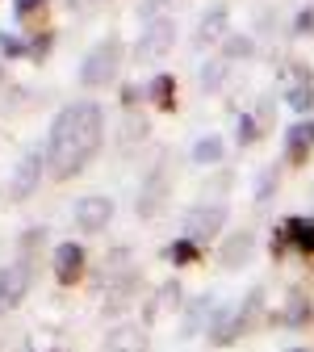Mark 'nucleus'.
Listing matches in <instances>:
<instances>
[{
  "label": "nucleus",
  "mask_w": 314,
  "mask_h": 352,
  "mask_svg": "<svg viewBox=\"0 0 314 352\" xmlns=\"http://www.w3.org/2000/svg\"><path fill=\"white\" fill-rule=\"evenodd\" d=\"M101 122L105 109L97 101H71L55 113L51 122V139H47V164L55 181H67L76 176L88 160L101 147Z\"/></svg>",
  "instance_id": "obj_1"
},
{
  "label": "nucleus",
  "mask_w": 314,
  "mask_h": 352,
  "mask_svg": "<svg viewBox=\"0 0 314 352\" xmlns=\"http://www.w3.org/2000/svg\"><path fill=\"white\" fill-rule=\"evenodd\" d=\"M285 143H289V160H302V155L314 147V118L293 122V126H289V135H285Z\"/></svg>",
  "instance_id": "obj_16"
},
{
  "label": "nucleus",
  "mask_w": 314,
  "mask_h": 352,
  "mask_svg": "<svg viewBox=\"0 0 314 352\" xmlns=\"http://www.w3.org/2000/svg\"><path fill=\"white\" fill-rule=\"evenodd\" d=\"M0 80H5V76H0Z\"/></svg>",
  "instance_id": "obj_36"
},
{
  "label": "nucleus",
  "mask_w": 314,
  "mask_h": 352,
  "mask_svg": "<svg viewBox=\"0 0 314 352\" xmlns=\"http://www.w3.org/2000/svg\"><path fill=\"white\" fill-rule=\"evenodd\" d=\"M147 93H151L155 105H172V97H176V80H172V76H155Z\"/></svg>",
  "instance_id": "obj_24"
},
{
  "label": "nucleus",
  "mask_w": 314,
  "mask_h": 352,
  "mask_svg": "<svg viewBox=\"0 0 314 352\" xmlns=\"http://www.w3.org/2000/svg\"><path fill=\"white\" fill-rule=\"evenodd\" d=\"M168 197V160H155V168L147 172V181L139 189V197H134V210H139V218H155L159 206Z\"/></svg>",
  "instance_id": "obj_6"
},
{
  "label": "nucleus",
  "mask_w": 314,
  "mask_h": 352,
  "mask_svg": "<svg viewBox=\"0 0 314 352\" xmlns=\"http://www.w3.org/2000/svg\"><path fill=\"white\" fill-rule=\"evenodd\" d=\"M222 151H227V147H222L218 135H201V139L193 143V160H197V164H218Z\"/></svg>",
  "instance_id": "obj_19"
},
{
  "label": "nucleus",
  "mask_w": 314,
  "mask_h": 352,
  "mask_svg": "<svg viewBox=\"0 0 314 352\" xmlns=\"http://www.w3.org/2000/svg\"><path fill=\"white\" fill-rule=\"evenodd\" d=\"M164 9H172V0H143V5H139V21L155 25V21H164Z\"/></svg>",
  "instance_id": "obj_26"
},
{
  "label": "nucleus",
  "mask_w": 314,
  "mask_h": 352,
  "mask_svg": "<svg viewBox=\"0 0 314 352\" xmlns=\"http://www.w3.org/2000/svg\"><path fill=\"white\" fill-rule=\"evenodd\" d=\"M139 273H126L122 281H113V289L105 294V315H122L126 311V306L134 302V294H139Z\"/></svg>",
  "instance_id": "obj_14"
},
{
  "label": "nucleus",
  "mask_w": 314,
  "mask_h": 352,
  "mask_svg": "<svg viewBox=\"0 0 314 352\" xmlns=\"http://www.w3.org/2000/svg\"><path fill=\"white\" fill-rule=\"evenodd\" d=\"M256 130H260V126H256V118H251V113H239V126H235V139H239V147H247V143L256 139Z\"/></svg>",
  "instance_id": "obj_30"
},
{
  "label": "nucleus",
  "mask_w": 314,
  "mask_h": 352,
  "mask_svg": "<svg viewBox=\"0 0 314 352\" xmlns=\"http://www.w3.org/2000/svg\"><path fill=\"white\" fill-rule=\"evenodd\" d=\"M227 21H231V13H227V5H214V9H205V17L197 21V47H205V42H214L222 30H227Z\"/></svg>",
  "instance_id": "obj_15"
},
{
  "label": "nucleus",
  "mask_w": 314,
  "mask_h": 352,
  "mask_svg": "<svg viewBox=\"0 0 314 352\" xmlns=\"http://www.w3.org/2000/svg\"><path fill=\"white\" fill-rule=\"evenodd\" d=\"M243 327H247V319H243L239 306H222V311L210 319V340H214V344H231Z\"/></svg>",
  "instance_id": "obj_11"
},
{
  "label": "nucleus",
  "mask_w": 314,
  "mask_h": 352,
  "mask_svg": "<svg viewBox=\"0 0 314 352\" xmlns=\"http://www.w3.org/2000/svg\"><path fill=\"white\" fill-rule=\"evenodd\" d=\"M80 273H84V248L80 243H59L55 248V281H63V285H71V281H80Z\"/></svg>",
  "instance_id": "obj_8"
},
{
  "label": "nucleus",
  "mask_w": 314,
  "mask_h": 352,
  "mask_svg": "<svg viewBox=\"0 0 314 352\" xmlns=\"http://www.w3.org/2000/svg\"><path fill=\"white\" fill-rule=\"evenodd\" d=\"M172 38H176V25H172V17H164V21H155V25L143 30L139 47H134V55H139V59H159V55L172 47Z\"/></svg>",
  "instance_id": "obj_7"
},
{
  "label": "nucleus",
  "mask_w": 314,
  "mask_h": 352,
  "mask_svg": "<svg viewBox=\"0 0 314 352\" xmlns=\"http://www.w3.org/2000/svg\"><path fill=\"white\" fill-rule=\"evenodd\" d=\"M285 235L293 239V248H302V252H314V214L289 218V223H285Z\"/></svg>",
  "instance_id": "obj_17"
},
{
  "label": "nucleus",
  "mask_w": 314,
  "mask_h": 352,
  "mask_svg": "<svg viewBox=\"0 0 314 352\" xmlns=\"http://www.w3.org/2000/svg\"><path fill=\"white\" fill-rule=\"evenodd\" d=\"M251 55V38L247 34H227V38H222V59H247Z\"/></svg>",
  "instance_id": "obj_22"
},
{
  "label": "nucleus",
  "mask_w": 314,
  "mask_h": 352,
  "mask_svg": "<svg viewBox=\"0 0 314 352\" xmlns=\"http://www.w3.org/2000/svg\"><path fill=\"white\" fill-rule=\"evenodd\" d=\"M285 352H306V348H285Z\"/></svg>",
  "instance_id": "obj_35"
},
{
  "label": "nucleus",
  "mask_w": 314,
  "mask_h": 352,
  "mask_svg": "<svg viewBox=\"0 0 314 352\" xmlns=\"http://www.w3.org/2000/svg\"><path fill=\"white\" fill-rule=\"evenodd\" d=\"M277 176H281L277 168H264V172H260V181H256V201H268V193L277 189Z\"/></svg>",
  "instance_id": "obj_28"
},
{
  "label": "nucleus",
  "mask_w": 314,
  "mask_h": 352,
  "mask_svg": "<svg viewBox=\"0 0 314 352\" xmlns=\"http://www.w3.org/2000/svg\"><path fill=\"white\" fill-rule=\"evenodd\" d=\"M222 76H227V59H210V63L201 67V76H197V88H201V93H218V88H222Z\"/></svg>",
  "instance_id": "obj_18"
},
{
  "label": "nucleus",
  "mask_w": 314,
  "mask_h": 352,
  "mask_svg": "<svg viewBox=\"0 0 314 352\" xmlns=\"http://www.w3.org/2000/svg\"><path fill=\"white\" fill-rule=\"evenodd\" d=\"M25 294H30V260L5 264V269H0V315L17 311Z\"/></svg>",
  "instance_id": "obj_5"
},
{
  "label": "nucleus",
  "mask_w": 314,
  "mask_h": 352,
  "mask_svg": "<svg viewBox=\"0 0 314 352\" xmlns=\"http://www.w3.org/2000/svg\"><path fill=\"white\" fill-rule=\"evenodd\" d=\"M143 135H147V118L130 113V118H126V126H122V147L130 151V147H134V139H143Z\"/></svg>",
  "instance_id": "obj_25"
},
{
  "label": "nucleus",
  "mask_w": 314,
  "mask_h": 352,
  "mask_svg": "<svg viewBox=\"0 0 314 352\" xmlns=\"http://www.w3.org/2000/svg\"><path fill=\"white\" fill-rule=\"evenodd\" d=\"M293 30H298V34H310V30H314V9H302L298 21H293Z\"/></svg>",
  "instance_id": "obj_33"
},
{
  "label": "nucleus",
  "mask_w": 314,
  "mask_h": 352,
  "mask_svg": "<svg viewBox=\"0 0 314 352\" xmlns=\"http://www.w3.org/2000/svg\"><path fill=\"white\" fill-rule=\"evenodd\" d=\"M34 5H42V0H13V9H17V13H21V17H25V13H30V9H34Z\"/></svg>",
  "instance_id": "obj_34"
},
{
  "label": "nucleus",
  "mask_w": 314,
  "mask_h": 352,
  "mask_svg": "<svg viewBox=\"0 0 314 352\" xmlns=\"http://www.w3.org/2000/svg\"><path fill=\"white\" fill-rule=\"evenodd\" d=\"M222 218H227V206H197L193 214H189V231L197 235V239H210L218 227H222Z\"/></svg>",
  "instance_id": "obj_13"
},
{
  "label": "nucleus",
  "mask_w": 314,
  "mask_h": 352,
  "mask_svg": "<svg viewBox=\"0 0 314 352\" xmlns=\"http://www.w3.org/2000/svg\"><path fill=\"white\" fill-rule=\"evenodd\" d=\"M42 239H47V227H30V231L21 235V260H30V256H34V248H38Z\"/></svg>",
  "instance_id": "obj_31"
},
{
  "label": "nucleus",
  "mask_w": 314,
  "mask_h": 352,
  "mask_svg": "<svg viewBox=\"0 0 314 352\" xmlns=\"http://www.w3.org/2000/svg\"><path fill=\"white\" fill-rule=\"evenodd\" d=\"M105 352H147V327H139V323H117L105 336Z\"/></svg>",
  "instance_id": "obj_9"
},
{
  "label": "nucleus",
  "mask_w": 314,
  "mask_h": 352,
  "mask_svg": "<svg viewBox=\"0 0 314 352\" xmlns=\"http://www.w3.org/2000/svg\"><path fill=\"white\" fill-rule=\"evenodd\" d=\"M47 47H51V34H42V38H30V59H47Z\"/></svg>",
  "instance_id": "obj_32"
},
{
  "label": "nucleus",
  "mask_w": 314,
  "mask_h": 352,
  "mask_svg": "<svg viewBox=\"0 0 314 352\" xmlns=\"http://www.w3.org/2000/svg\"><path fill=\"white\" fill-rule=\"evenodd\" d=\"M210 306H214V298H210V294H201V298H193V302H189V319H185V331H189V336H193V331H201V319H214V315H205Z\"/></svg>",
  "instance_id": "obj_23"
},
{
  "label": "nucleus",
  "mask_w": 314,
  "mask_h": 352,
  "mask_svg": "<svg viewBox=\"0 0 314 352\" xmlns=\"http://www.w3.org/2000/svg\"><path fill=\"white\" fill-rule=\"evenodd\" d=\"M117 72H122V42L117 38L97 42V47L88 51V59L80 63L84 84H109V80H117Z\"/></svg>",
  "instance_id": "obj_2"
},
{
  "label": "nucleus",
  "mask_w": 314,
  "mask_h": 352,
  "mask_svg": "<svg viewBox=\"0 0 314 352\" xmlns=\"http://www.w3.org/2000/svg\"><path fill=\"white\" fill-rule=\"evenodd\" d=\"M71 218H76V227H80L84 235H97V231H105V227H109V218H113V201H109L105 193H88V197H80V201L71 206Z\"/></svg>",
  "instance_id": "obj_4"
},
{
  "label": "nucleus",
  "mask_w": 314,
  "mask_h": 352,
  "mask_svg": "<svg viewBox=\"0 0 314 352\" xmlns=\"http://www.w3.org/2000/svg\"><path fill=\"white\" fill-rule=\"evenodd\" d=\"M251 248H256L251 231H235V235L222 239V248H218V264H222V269H239V264L251 260Z\"/></svg>",
  "instance_id": "obj_10"
},
{
  "label": "nucleus",
  "mask_w": 314,
  "mask_h": 352,
  "mask_svg": "<svg viewBox=\"0 0 314 352\" xmlns=\"http://www.w3.org/2000/svg\"><path fill=\"white\" fill-rule=\"evenodd\" d=\"M176 298H181V285H176V281H168V285H159V294L147 302V311H143V319L147 323H155L159 319V306H168V302H176Z\"/></svg>",
  "instance_id": "obj_21"
},
{
  "label": "nucleus",
  "mask_w": 314,
  "mask_h": 352,
  "mask_svg": "<svg viewBox=\"0 0 314 352\" xmlns=\"http://www.w3.org/2000/svg\"><path fill=\"white\" fill-rule=\"evenodd\" d=\"M42 172H47V147H25V151H21V160H17V168H13V185H9V197L25 201V197L38 189Z\"/></svg>",
  "instance_id": "obj_3"
},
{
  "label": "nucleus",
  "mask_w": 314,
  "mask_h": 352,
  "mask_svg": "<svg viewBox=\"0 0 314 352\" xmlns=\"http://www.w3.org/2000/svg\"><path fill=\"white\" fill-rule=\"evenodd\" d=\"M197 256H201L197 239H176V243L164 248V260H172V264H189V260H197Z\"/></svg>",
  "instance_id": "obj_20"
},
{
  "label": "nucleus",
  "mask_w": 314,
  "mask_h": 352,
  "mask_svg": "<svg viewBox=\"0 0 314 352\" xmlns=\"http://www.w3.org/2000/svg\"><path fill=\"white\" fill-rule=\"evenodd\" d=\"M285 323H289V327L310 323V302H302V298L293 294V298H289V306H285Z\"/></svg>",
  "instance_id": "obj_27"
},
{
  "label": "nucleus",
  "mask_w": 314,
  "mask_h": 352,
  "mask_svg": "<svg viewBox=\"0 0 314 352\" xmlns=\"http://www.w3.org/2000/svg\"><path fill=\"white\" fill-rule=\"evenodd\" d=\"M0 51L13 59V55H25V51H30V42H21V38H17V34H9V30H0Z\"/></svg>",
  "instance_id": "obj_29"
},
{
  "label": "nucleus",
  "mask_w": 314,
  "mask_h": 352,
  "mask_svg": "<svg viewBox=\"0 0 314 352\" xmlns=\"http://www.w3.org/2000/svg\"><path fill=\"white\" fill-rule=\"evenodd\" d=\"M285 101H289V109H293V113L310 118V109H314V80H310V72H306V67H293V84H289Z\"/></svg>",
  "instance_id": "obj_12"
}]
</instances>
